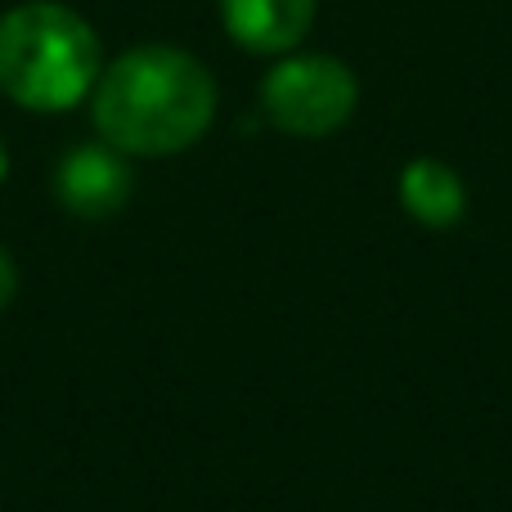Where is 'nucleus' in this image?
<instances>
[{"label":"nucleus","mask_w":512,"mask_h":512,"mask_svg":"<svg viewBox=\"0 0 512 512\" xmlns=\"http://www.w3.org/2000/svg\"><path fill=\"white\" fill-rule=\"evenodd\" d=\"M90 113L104 144L131 158H167L207 135L216 81L176 45H135L99 72Z\"/></svg>","instance_id":"obj_1"},{"label":"nucleus","mask_w":512,"mask_h":512,"mask_svg":"<svg viewBox=\"0 0 512 512\" xmlns=\"http://www.w3.org/2000/svg\"><path fill=\"white\" fill-rule=\"evenodd\" d=\"M104 72L99 36L59 0H27L0 18V90L18 108L63 113L95 90Z\"/></svg>","instance_id":"obj_2"},{"label":"nucleus","mask_w":512,"mask_h":512,"mask_svg":"<svg viewBox=\"0 0 512 512\" xmlns=\"http://www.w3.org/2000/svg\"><path fill=\"white\" fill-rule=\"evenodd\" d=\"M14 292H18V265H14V256L0 248V310L14 301Z\"/></svg>","instance_id":"obj_7"},{"label":"nucleus","mask_w":512,"mask_h":512,"mask_svg":"<svg viewBox=\"0 0 512 512\" xmlns=\"http://www.w3.org/2000/svg\"><path fill=\"white\" fill-rule=\"evenodd\" d=\"M54 198L81 221H104L131 198V167L113 144H77L54 167Z\"/></svg>","instance_id":"obj_4"},{"label":"nucleus","mask_w":512,"mask_h":512,"mask_svg":"<svg viewBox=\"0 0 512 512\" xmlns=\"http://www.w3.org/2000/svg\"><path fill=\"white\" fill-rule=\"evenodd\" d=\"M360 104V81L342 59L328 54H288L261 81V113L274 131L297 140H324L342 131Z\"/></svg>","instance_id":"obj_3"},{"label":"nucleus","mask_w":512,"mask_h":512,"mask_svg":"<svg viewBox=\"0 0 512 512\" xmlns=\"http://www.w3.org/2000/svg\"><path fill=\"white\" fill-rule=\"evenodd\" d=\"M9 176V149H5V135H0V180Z\"/></svg>","instance_id":"obj_8"},{"label":"nucleus","mask_w":512,"mask_h":512,"mask_svg":"<svg viewBox=\"0 0 512 512\" xmlns=\"http://www.w3.org/2000/svg\"><path fill=\"white\" fill-rule=\"evenodd\" d=\"M400 207L427 230H450L468 212V189L459 171L441 158H414L400 171Z\"/></svg>","instance_id":"obj_6"},{"label":"nucleus","mask_w":512,"mask_h":512,"mask_svg":"<svg viewBox=\"0 0 512 512\" xmlns=\"http://www.w3.org/2000/svg\"><path fill=\"white\" fill-rule=\"evenodd\" d=\"M221 23L252 54H288L315 23V0H221Z\"/></svg>","instance_id":"obj_5"}]
</instances>
